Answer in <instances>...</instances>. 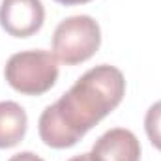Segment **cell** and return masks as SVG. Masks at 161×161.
Wrapping results in <instances>:
<instances>
[{"mask_svg":"<svg viewBox=\"0 0 161 161\" xmlns=\"http://www.w3.org/2000/svg\"><path fill=\"white\" fill-rule=\"evenodd\" d=\"M125 79L114 66L88 69L56 103L45 107L38 129L41 141L56 150L71 148L124 99Z\"/></svg>","mask_w":161,"mask_h":161,"instance_id":"cell-1","label":"cell"},{"mask_svg":"<svg viewBox=\"0 0 161 161\" xmlns=\"http://www.w3.org/2000/svg\"><path fill=\"white\" fill-rule=\"evenodd\" d=\"M4 75L13 90L25 96H41L58 79V60L49 51H21L9 56Z\"/></svg>","mask_w":161,"mask_h":161,"instance_id":"cell-2","label":"cell"},{"mask_svg":"<svg viewBox=\"0 0 161 161\" xmlns=\"http://www.w3.org/2000/svg\"><path fill=\"white\" fill-rule=\"evenodd\" d=\"M101 45V30L90 15L64 19L53 34V54L66 66H77L92 58Z\"/></svg>","mask_w":161,"mask_h":161,"instance_id":"cell-3","label":"cell"},{"mask_svg":"<svg viewBox=\"0 0 161 161\" xmlns=\"http://www.w3.org/2000/svg\"><path fill=\"white\" fill-rule=\"evenodd\" d=\"M45 21L41 0H2L0 26L13 38H30Z\"/></svg>","mask_w":161,"mask_h":161,"instance_id":"cell-4","label":"cell"},{"mask_svg":"<svg viewBox=\"0 0 161 161\" xmlns=\"http://www.w3.org/2000/svg\"><path fill=\"white\" fill-rule=\"evenodd\" d=\"M94 161H141V142L125 127L105 131L90 152Z\"/></svg>","mask_w":161,"mask_h":161,"instance_id":"cell-5","label":"cell"},{"mask_svg":"<svg viewBox=\"0 0 161 161\" xmlns=\"http://www.w3.org/2000/svg\"><path fill=\"white\" fill-rule=\"evenodd\" d=\"M28 118L15 101H0V148L17 146L26 133Z\"/></svg>","mask_w":161,"mask_h":161,"instance_id":"cell-6","label":"cell"},{"mask_svg":"<svg viewBox=\"0 0 161 161\" xmlns=\"http://www.w3.org/2000/svg\"><path fill=\"white\" fill-rule=\"evenodd\" d=\"M144 129L150 142L161 152V101L154 103L144 116Z\"/></svg>","mask_w":161,"mask_h":161,"instance_id":"cell-7","label":"cell"},{"mask_svg":"<svg viewBox=\"0 0 161 161\" xmlns=\"http://www.w3.org/2000/svg\"><path fill=\"white\" fill-rule=\"evenodd\" d=\"M9 161H43L40 156L32 154V152H21V154H15L13 158H9Z\"/></svg>","mask_w":161,"mask_h":161,"instance_id":"cell-8","label":"cell"},{"mask_svg":"<svg viewBox=\"0 0 161 161\" xmlns=\"http://www.w3.org/2000/svg\"><path fill=\"white\" fill-rule=\"evenodd\" d=\"M54 2H58L62 6H77V4H88L92 0H54Z\"/></svg>","mask_w":161,"mask_h":161,"instance_id":"cell-9","label":"cell"},{"mask_svg":"<svg viewBox=\"0 0 161 161\" xmlns=\"http://www.w3.org/2000/svg\"><path fill=\"white\" fill-rule=\"evenodd\" d=\"M69 161H94V159H92V156H90V154H80V156L71 158Z\"/></svg>","mask_w":161,"mask_h":161,"instance_id":"cell-10","label":"cell"}]
</instances>
